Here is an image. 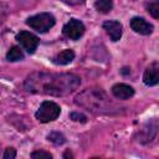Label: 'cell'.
Returning <instances> with one entry per match:
<instances>
[{"mask_svg": "<svg viewBox=\"0 0 159 159\" xmlns=\"http://www.w3.org/2000/svg\"><path fill=\"white\" fill-rule=\"evenodd\" d=\"M81 84V78L75 73H53L35 71L30 73L24 87L34 94H46L55 97L68 96L75 92Z\"/></svg>", "mask_w": 159, "mask_h": 159, "instance_id": "obj_1", "label": "cell"}, {"mask_svg": "<svg viewBox=\"0 0 159 159\" xmlns=\"http://www.w3.org/2000/svg\"><path fill=\"white\" fill-rule=\"evenodd\" d=\"M75 103L94 114H116L120 107L113 102L102 88H86L75 97Z\"/></svg>", "mask_w": 159, "mask_h": 159, "instance_id": "obj_2", "label": "cell"}, {"mask_svg": "<svg viewBox=\"0 0 159 159\" xmlns=\"http://www.w3.org/2000/svg\"><path fill=\"white\" fill-rule=\"evenodd\" d=\"M55 24H56V19L50 12H40V14L27 17L26 20L27 26H30L32 30L41 32V34L47 32L50 29L55 26Z\"/></svg>", "mask_w": 159, "mask_h": 159, "instance_id": "obj_3", "label": "cell"}, {"mask_svg": "<svg viewBox=\"0 0 159 159\" xmlns=\"http://www.w3.org/2000/svg\"><path fill=\"white\" fill-rule=\"evenodd\" d=\"M60 113H61V108L57 103L52 101H43L40 104L39 109L36 111L35 117L40 123H50L56 120Z\"/></svg>", "mask_w": 159, "mask_h": 159, "instance_id": "obj_4", "label": "cell"}, {"mask_svg": "<svg viewBox=\"0 0 159 159\" xmlns=\"http://www.w3.org/2000/svg\"><path fill=\"white\" fill-rule=\"evenodd\" d=\"M157 133H158V119L152 118L142 127V129H139L137 134V138H138L137 140L142 144H147L157 137Z\"/></svg>", "mask_w": 159, "mask_h": 159, "instance_id": "obj_5", "label": "cell"}, {"mask_svg": "<svg viewBox=\"0 0 159 159\" xmlns=\"http://www.w3.org/2000/svg\"><path fill=\"white\" fill-rule=\"evenodd\" d=\"M86 31V27L82 21L77 19H71L68 22L65 24L62 29V34L70 40H80Z\"/></svg>", "mask_w": 159, "mask_h": 159, "instance_id": "obj_6", "label": "cell"}, {"mask_svg": "<svg viewBox=\"0 0 159 159\" xmlns=\"http://www.w3.org/2000/svg\"><path fill=\"white\" fill-rule=\"evenodd\" d=\"M16 40L29 53H34L40 42L39 37L30 31H20L16 35Z\"/></svg>", "mask_w": 159, "mask_h": 159, "instance_id": "obj_7", "label": "cell"}, {"mask_svg": "<svg viewBox=\"0 0 159 159\" xmlns=\"http://www.w3.org/2000/svg\"><path fill=\"white\" fill-rule=\"evenodd\" d=\"M143 82L149 87L158 84V82H159V63H158V61L152 62L145 68V71L143 73Z\"/></svg>", "mask_w": 159, "mask_h": 159, "instance_id": "obj_8", "label": "cell"}, {"mask_svg": "<svg viewBox=\"0 0 159 159\" xmlns=\"http://www.w3.org/2000/svg\"><path fill=\"white\" fill-rule=\"evenodd\" d=\"M103 29L106 30V32L109 35L112 41H119L123 34V26L119 21L117 20H107L103 22Z\"/></svg>", "mask_w": 159, "mask_h": 159, "instance_id": "obj_9", "label": "cell"}, {"mask_svg": "<svg viewBox=\"0 0 159 159\" xmlns=\"http://www.w3.org/2000/svg\"><path fill=\"white\" fill-rule=\"evenodd\" d=\"M130 27L133 31L140 35H150L154 30V26L150 22H148L144 17H139V16H135L130 20Z\"/></svg>", "mask_w": 159, "mask_h": 159, "instance_id": "obj_10", "label": "cell"}, {"mask_svg": "<svg viewBox=\"0 0 159 159\" xmlns=\"http://www.w3.org/2000/svg\"><path fill=\"white\" fill-rule=\"evenodd\" d=\"M112 94L117 99H129L134 96V89L132 86L125 84V83H116L112 87Z\"/></svg>", "mask_w": 159, "mask_h": 159, "instance_id": "obj_11", "label": "cell"}, {"mask_svg": "<svg viewBox=\"0 0 159 159\" xmlns=\"http://www.w3.org/2000/svg\"><path fill=\"white\" fill-rule=\"evenodd\" d=\"M73 60H75L73 50L66 48V50H62L61 52H58L57 55H55L53 58H52V62L55 65H57V66H65V65L71 63Z\"/></svg>", "mask_w": 159, "mask_h": 159, "instance_id": "obj_12", "label": "cell"}, {"mask_svg": "<svg viewBox=\"0 0 159 159\" xmlns=\"http://www.w3.org/2000/svg\"><path fill=\"white\" fill-rule=\"evenodd\" d=\"M6 60L10 62H16L24 60V52L19 46H12L10 50L6 52Z\"/></svg>", "mask_w": 159, "mask_h": 159, "instance_id": "obj_13", "label": "cell"}, {"mask_svg": "<svg viewBox=\"0 0 159 159\" xmlns=\"http://www.w3.org/2000/svg\"><path fill=\"white\" fill-rule=\"evenodd\" d=\"M94 9L98 12L102 14H108L113 9V1L112 0H96L94 2Z\"/></svg>", "mask_w": 159, "mask_h": 159, "instance_id": "obj_14", "label": "cell"}, {"mask_svg": "<svg viewBox=\"0 0 159 159\" xmlns=\"http://www.w3.org/2000/svg\"><path fill=\"white\" fill-rule=\"evenodd\" d=\"M47 139H48V142H51V143H53L56 145H61V144H63L66 142L65 135L62 133H60V132H51L47 135Z\"/></svg>", "mask_w": 159, "mask_h": 159, "instance_id": "obj_15", "label": "cell"}, {"mask_svg": "<svg viewBox=\"0 0 159 159\" xmlns=\"http://www.w3.org/2000/svg\"><path fill=\"white\" fill-rule=\"evenodd\" d=\"M147 9H148L149 14H150L154 19H158V17H159V2H158V0L150 1V2L148 4Z\"/></svg>", "mask_w": 159, "mask_h": 159, "instance_id": "obj_16", "label": "cell"}, {"mask_svg": "<svg viewBox=\"0 0 159 159\" xmlns=\"http://www.w3.org/2000/svg\"><path fill=\"white\" fill-rule=\"evenodd\" d=\"M31 158H46V159H51L52 158V154L48 153V152H45V150H35L30 154Z\"/></svg>", "mask_w": 159, "mask_h": 159, "instance_id": "obj_17", "label": "cell"}, {"mask_svg": "<svg viewBox=\"0 0 159 159\" xmlns=\"http://www.w3.org/2000/svg\"><path fill=\"white\" fill-rule=\"evenodd\" d=\"M70 118L72 120H75V122H81V123H86L87 122V117L84 114L80 113V112H72L70 114Z\"/></svg>", "mask_w": 159, "mask_h": 159, "instance_id": "obj_18", "label": "cell"}, {"mask_svg": "<svg viewBox=\"0 0 159 159\" xmlns=\"http://www.w3.org/2000/svg\"><path fill=\"white\" fill-rule=\"evenodd\" d=\"M15 157H16V150L14 148H6L4 154H2L4 159H14Z\"/></svg>", "mask_w": 159, "mask_h": 159, "instance_id": "obj_19", "label": "cell"}, {"mask_svg": "<svg viewBox=\"0 0 159 159\" xmlns=\"http://www.w3.org/2000/svg\"><path fill=\"white\" fill-rule=\"evenodd\" d=\"M62 1L66 4H70V5H80V4L84 2V0H62Z\"/></svg>", "mask_w": 159, "mask_h": 159, "instance_id": "obj_20", "label": "cell"}, {"mask_svg": "<svg viewBox=\"0 0 159 159\" xmlns=\"http://www.w3.org/2000/svg\"><path fill=\"white\" fill-rule=\"evenodd\" d=\"M66 157H72V154H71L70 152H66V153L63 154V158H66Z\"/></svg>", "mask_w": 159, "mask_h": 159, "instance_id": "obj_21", "label": "cell"}]
</instances>
